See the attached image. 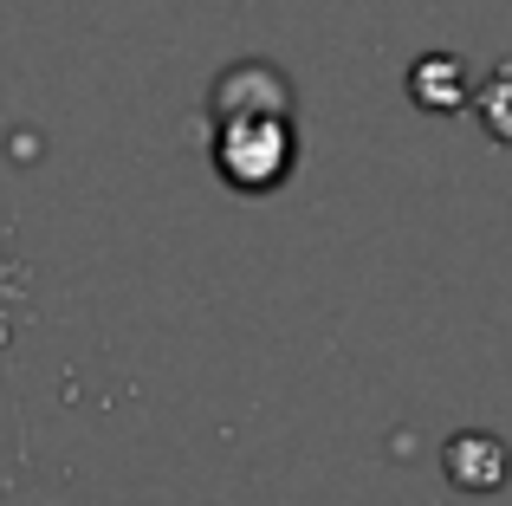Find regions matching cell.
I'll return each mask as SVG.
<instances>
[{"label":"cell","mask_w":512,"mask_h":506,"mask_svg":"<svg viewBox=\"0 0 512 506\" xmlns=\"http://www.w3.org/2000/svg\"><path fill=\"white\" fill-rule=\"evenodd\" d=\"M448 474H454L461 487H474V494H487V487L506 474L500 442H493V435H454V448H448Z\"/></svg>","instance_id":"obj_2"},{"label":"cell","mask_w":512,"mask_h":506,"mask_svg":"<svg viewBox=\"0 0 512 506\" xmlns=\"http://www.w3.org/2000/svg\"><path fill=\"white\" fill-rule=\"evenodd\" d=\"M214 156H221V169L240 182V189H273L279 169H286V156H292V143H286V117L260 124V117H234V111H221V143H214Z\"/></svg>","instance_id":"obj_1"}]
</instances>
